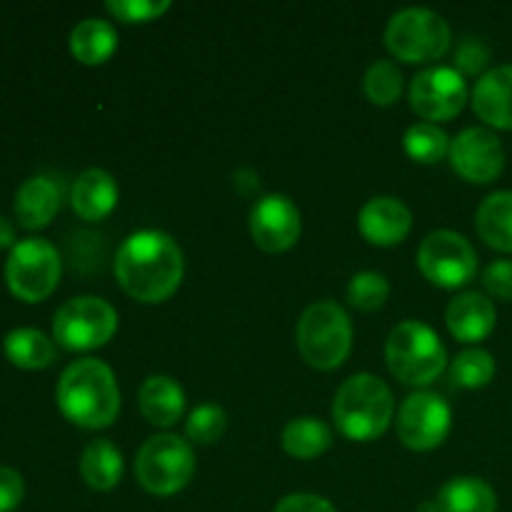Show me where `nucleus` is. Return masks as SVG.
<instances>
[{
  "instance_id": "c85d7f7f",
  "label": "nucleus",
  "mask_w": 512,
  "mask_h": 512,
  "mask_svg": "<svg viewBox=\"0 0 512 512\" xmlns=\"http://www.w3.org/2000/svg\"><path fill=\"white\" fill-rule=\"evenodd\" d=\"M363 90L370 103L393 105L403 95V73L393 60H375L363 78Z\"/></svg>"
},
{
  "instance_id": "412c9836",
  "label": "nucleus",
  "mask_w": 512,
  "mask_h": 512,
  "mask_svg": "<svg viewBox=\"0 0 512 512\" xmlns=\"http://www.w3.org/2000/svg\"><path fill=\"white\" fill-rule=\"evenodd\" d=\"M118 50V30L100 18H85L70 30V53L83 65H103Z\"/></svg>"
},
{
  "instance_id": "f8f14e48",
  "label": "nucleus",
  "mask_w": 512,
  "mask_h": 512,
  "mask_svg": "<svg viewBox=\"0 0 512 512\" xmlns=\"http://www.w3.org/2000/svg\"><path fill=\"white\" fill-rule=\"evenodd\" d=\"M395 423H398L400 443L405 448L425 453V450L438 448L448 438L453 413H450V405L438 393L418 390V393L408 395L403 400Z\"/></svg>"
},
{
  "instance_id": "4be33fe9",
  "label": "nucleus",
  "mask_w": 512,
  "mask_h": 512,
  "mask_svg": "<svg viewBox=\"0 0 512 512\" xmlns=\"http://www.w3.org/2000/svg\"><path fill=\"white\" fill-rule=\"evenodd\" d=\"M123 453L110 440H93L80 455V478L98 493H110L123 480Z\"/></svg>"
},
{
  "instance_id": "4c0bfd02",
  "label": "nucleus",
  "mask_w": 512,
  "mask_h": 512,
  "mask_svg": "<svg viewBox=\"0 0 512 512\" xmlns=\"http://www.w3.org/2000/svg\"><path fill=\"white\" fill-rule=\"evenodd\" d=\"M418 512H438V503H435V500H430V503L420 505Z\"/></svg>"
},
{
  "instance_id": "39448f33",
  "label": "nucleus",
  "mask_w": 512,
  "mask_h": 512,
  "mask_svg": "<svg viewBox=\"0 0 512 512\" xmlns=\"http://www.w3.org/2000/svg\"><path fill=\"white\" fill-rule=\"evenodd\" d=\"M295 343L310 368L335 370L353 350V323L338 303L318 300L300 315Z\"/></svg>"
},
{
  "instance_id": "f03ea898",
  "label": "nucleus",
  "mask_w": 512,
  "mask_h": 512,
  "mask_svg": "<svg viewBox=\"0 0 512 512\" xmlns=\"http://www.w3.org/2000/svg\"><path fill=\"white\" fill-rule=\"evenodd\" d=\"M58 408L73 425L85 430L110 428L120 413V388L110 365L98 358L70 363L58 380Z\"/></svg>"
},
{
  "instance_id": "aec40b11",
  "label": "nucleus",
  "mask_w": 512,
  "mask_h": 512,
  "mask_svg": "<svg viewBox=\"0 0 512 512\" xmlns=\"http://www.w3.org/2000/svg\"><path fill=\"white\" fill-rule=\"evenodd\" d=\"M58 208L60 188L48 175H33L15 193V218L28 230H40L50 225Z\"/></svg>"
},
{
  "instance_id": "423d86ee",
  "label": "nucleus",
  "mask_w": 512,
  "mask_h": 512,
  "mask_svg": "<svg viewBox=\"0 0 512 512\" xmlns=\"http://www.w3.org/2000/svg\"><path fill=\"white\" fill-rule=\"evenodd\" d=\"M195 475V453L178 435H153L135 455V478L140 488L158 498L180 493Z\"/></svg>"
},
{
  "instance_id": "2eb2a0df",
  "label": "nucleus",
  "mask_w": 512,
  "mask_h": 512,
  "mask_svg": "<svg viewBox=\"0 0 512 512\" xmlns=\"http://www.w3.org/2000/svg\"><path fill=\"white\" fill-rule=\"evenodd\" d=\"M358 228L370 245L393 248L408 238L413 228V213L403 200L393 195H378L360 208Z\"/></svg>"
},
{
  "instance_id": "ddd939ff",
  "label": "nucleus",
  "mask_w": 512,
  "mask_h": 512,
  "mask_svg": "<svg viewBox=\"0 0 512 512\" xmlns=\"http://www.w3.org/2000/svg\"><path fill=\"white\" fill-rule=\"evenodd\" d=\"M448 160L463 180L473 185H488L503 173L505 148L493 130L465 128L450 143Z\"/></svg>"
},
{
  "instance_id": "72a5a7b5",
  "label": "nucleus",
  "mask_w": 512,
  "mask_h": 512,
  "mask_svg": "<svg viewBox=\"0 0 512 512\" xmlns=\"http://www.w3.org/2000/svg\"><path fill=\"white\" fill-rule=\"evenodd\" d=\"M483 285L495 298L512 300V260H493L483 270Z\"/></svg>"
},
{
  "instance_id": "20e7f679",
  "label": "nucleus",
  "mask_w": 512,
  "mask_h": 512,
  "mask_svg": "<svg viewBox=\"0 0 512 512\" xmlns=\"http://www.w3.org/2000/svg\"><path fill=\"white\" fill-rule=\"evenodd\" d=\"M385 363L400 383L428 388L448 368V350L430 325L420 320H403L390 330Z\"/></svg>"
},
{
  "instance_id": "f257e3e1",
  "label": "nucleus",
  "mask_w": 512,
  "mask_h": 512,
  "mask_svg": "<svg viewBox=\"0 0 512 512\" xmlns=\"http://www.w3.org/2000/svg\"><path fill=\"white\" fill-rule=\"evenodd\" d=\"M185 258L178 240L163 230H138L128 235L115 255L118 285L138 303H163L180 288Z\"/></svg>"
},
{
  "instance_id": "1a4fd4ad",
  "label": "nucleus",
  "mask_w": 512,
  "mask_h": 512,
  "mask_svg": "<svg viewBox=\"0 0 512 512\" xmlns=\"http://www.w3.org/2000/svg\"><path fill=\"white\" fill-rule=\"evenodd\" d=\"M63 263L55 245L45 238H25L10 248L5 280L13 295L25 303H40L60 283Z\"/></svg>"
},
{
  "instance_id": "a211bd4d",
  "label": "nucleus",
  "mask_w": 512,
  "mask_h": 512,
  "mask_svg": "<svg viewBox=\"0 0 512 512\" xmlns=\"http://www.w3.org/2000/svg\"><path fill=\"white\" fill-rule=\"evenodd\" d=\"M118 183L113 175L103 168H88L73 180L70 188V205L78 213V218L88 223L108 218L118 205Z\"/></svg>"
},
{
  "instance_id": "393cba45",
  "label": "nucleus",
  "mask_w": 512,
  "mask_h": 512,
  "mask_svg": "<svg viewBox=\"0 0 512 512\" xmlns=\"http://www.w3.org/2000/svg\"><path fill=\"white\" fill-rule=\"evenodd\" d=\"M280 443H283V450L290 458L313 460L320 458L333 445V430L320 418L303 415V418H293L285 425Z\"/></svg>"
},
{
  "instance_id": "6ab92c4d",
  "label": "nucleus",
  "mask_w": 512,
  "mask_h": 512,
  "mask_svg": "<svg viewBox=\"0 0 512 512\" xmlns=\"http://www.w3.org/2000/svg\"><path fill=\"white\" fill-rule=\"evenodd\" d=\"M138 408L150 425L173 428L183 418L185 393L178 380L168 375H150L138 390Z\"/></svg>"
},
{
  "instance_id": "5701e85b",
  "label": "nucleus",
  "mask_w": 512,
  "mask_h": 512,
  "mask_svg": "<svg viewBox=\"0 0 512 512\" xmlns=\"http://www.w3.org/2000/svg\"><path fill=\"white\" fill-rule=\"evenodd\" d=\"M438 512H498V495L485 480L460 475L440 488Z\"/></svg>"
},
{
  "instance_id": "9b49d317",
  "label": "nucleus",
  "mask_w": 512,
  "mask_h": 512,
  "mask_svg": "<svg viewBox=\"0 0 512 512\" xmlns=\"http://www.w3.org/2000/svg\"><path fill=\"white\" fill-rule=\"evenodd\" d=\"M410 108L425 123H443L463 113L468 103V83L450 65H435L418 73L408 90Z\"/></svg>"
},
{
  "instance_id": "c9c22d12",
  "label": "nucleus",
  "mask_w": 512,
  "mask_h": 512,
  "mask_svg": "<svg viewBox=\"0 0 512 512\" xmlns=\"http://www.w3.org/2000/svg\"><path fill=\"white\" fill-rule=\"evenodd\" d=\"M273 512H338L330 500H325L323 495L313 493H293L285 495Z\"/></svg>"
},
{
  "instance_id": "f3484780",
  "label": "nucleus",
  "mask_w": 512,
  "mask_h": 512,
  "mask_svg": "<svg viewBox=\"0 0 512 512\" xmlns=\"http://www.w3.org/2000/svg\"><path fill=\"white\" fill-rule=\"evenodd\" d=\"M445 323H448L450 335L458 343H480L488 338L498 323V313L488 295L483 293H460L458 298L450 300L445 310Z\"/></svg>"
},
{
  "instance_id": "f704fd0d",
  "label": "nucleus",
  "mask_w": 512,
  "mask_h": 512,
  "mask_svg": "<svg viewBox=\"0 0 512 512\" xmlns=\"http://www.w3.org/2000/svg\"><path fill=\"white\" fill-rule=\"evenodd\" d=\"M25 483L18 470L0 465V512H13L23 503Z\"/></svg>"
},
{
  "instance_id": "cd10ccee",
  "label": "nucleus",
  "mask_w": 512,
  "mask_h": 512,
  "mask_svg": "<svg viewBox=\"0 0 512 512\" xmlns=\"http://www.w3.org/2000/svg\"><path fill=\"white\" fill-rule=\"evenodd\" d=\"M495 378V358L483 348H468L450 363V385L460 390H480Z\"/></svg>"
},
{
  "instance_id": "9d476101",
  "label": "nucleus",
  "mask_w": 512,
  "mask_h": 512,
  "mask_svg": "<svg viewBox=\"0 0 512 512\" xmlns=\"http://www.w3.org/2000/svg\"><path fill=\"white\" fill-rule=\"evenodd\" d=\"M418 268L438 288L458 290L478 273V253L465 235L433 230L418 248Z\"/></svg>"
},
{
  "instance_id": "6e6552de",
  "label": "nucleus",
  "mask_w": 512,
  "mask_h": 512,
  "mask_svg": "<svg viewBox=\"0 0 512 512\" xmlns=\"http://www.w3.org/2000/svg\"><path fill=\"white\" fill-rule=\"evenodd\" d=\"M118 333V310L98 295H78L65 300L53 318V340L65 350L103 348Z\"/></svg>"
},
{
  "instance_id": "473e14b6",
  "label": "nucleus",
  "mask_w": 512,
  "mask_h": 512,
  "mask_svg": "<svg viewBox=\"0 0 512 512\" xmlns=\"http://www.w3.org/2000/svg\"><path fill=\"white\" fill-rule=\"evenodd\" d=\"M488 60H490V50L485 48L483 40H475V38H465L463 43L458 45L455 50V70L460 75H480L485 68H488Z\"/></svg>"
},
{
  "instance_id": "b1692460",
  "label": "nucleus",
  "mask_w": 512,
  "mask_h": 512,
  "mask_svg": "<svg viewBox=\"0 0 512 512\" xmlns=\"http://www.w3.org/2000/svg\"><path fill=\"white\" fill-rule=\"evenodd\" d=\"M475 230L493 250L512 253V190H498L480 203Z\"/></svg>"
},
{
  "instance_id": "bb28decb",
  "label": "nucleus",
  "mask_w": 512,
  "mask_h": 512,
  "mask_svg": "<svg viewBox=\"0 0 512 512\" xmlns=\"http://www.w3.org/2000/svg\"><path fill=\"white\" fill-rule=\"evenodd\" d=\"M450 143L443 128H438L435 123H415L405 130L403 135V148L415 163L423 165H435L450 153Z\"/></svg>"
},
{
  "instance_id": "7ed1b4c3",
  "label": "nucleus",
  "mask_w": 512,
  "mask_h": 512,
  "mask_svg": "<svg viewBox=\"0 0 512 512\" xmlns=\"http://www.w3.org/2000/svg\"><path fill=\"white\" fill-rule=\"evenodd\" d=\"M395 418V400L388 385L370 373L350 375L333 398V420L340 433L355 443L385 435Z\"/></svg>"
},
{
  "instance_id": "0eeeda50",
  "label": "nucleus",
  "mask_w": 512,
  "mask_h": 512,
  "mask_svg": "<svg viewBox=\"0 0 512 512\" xmlns=\"http://www.w3.org/2000/svg\"><path fill=\"white\" fill-rule=\"evenodd\" d=\"M450 25L428 8H403L388 20L385 45L403 63H433L450 48Z\"/></svg>"
},
{
  "instance_id": "e433bc0d",
  "label": "nucleus",
  "mask_w": 512,
  "mask_h": 512,
  "mask_svg": "<svg viewBox=\"0 0 512 512\" xmlns=\"http://www.w3.org/2000/svg\"><path fill=\"white\" fill-rule=\"evenodd\" d=\"M18 243L15 240V228L5 215H0V248H13Z\"/></svg>"
},
{
  "instance_id": "c756f323",
  "label": "nucleus",
  "mask_w": 512,
  "mask_h": 512,
  "mask_svg": "<svg viewBox=\"0 0 512 512\" xmlns=\"http://www.w3.org/2000/svg\"><path fill=\"white\" fill-rule=\"evenodd\" d=\"M390 298V283L383 273L375 270H363L355 273L348 283V300L353 308L363 310V313H375L383 308Z\"/></svg>"
},
{
  "instance_id": "7c9ffc66",
  "label": "nucleus",
  "mask_w": 512,
  "mask_h": 512,
  "mask_svg": "<svg viewBox=\"0 0 512 512\" xmlns=\"http://www.w3.org/2000/svg\"><path fill=\"white\" fill-rule=\"evenodd\" d=\"M228 430V413L215 403H203L185 420V435L198 445H213Z\"/></svg>"
},
{
  "instance_id": "4468645a",
  "label": "nucleus",
  "mask_w": 512,
  "mask_h": 512,
  "mask_svg": "<svg viewBox=\"0 0 512 512\" xmlns=\"http://www.w3.org/2000/svg\"><path fill=\"white\" fill-rule=\"evenodd\" d=\"M303 230L298 205L285 195H265L250 210V235L265 253H285Z\"/></svg>"
},
{
  "instance_id": "2f4dec72",
  "label": "nucleus",
  "mask_w": 512,
  "mask_h": 512,
  "mask_svg": "<svg viewBox=\"0 0 512 512\" xmlns=\"http://www.w3.org/2000/svg\"><path fill=\"white\" fill-rule=\"evenodd\" d=\"M105 10L120 23H150L168 13L170 0H108Z\"/></svg>"
},
{
  "instance_id": "dca6fc26",
  "label": "nucleus",
  "mask_w": 512,
  "mask_h": 512,
  "mask_svg": "<svg viewBox=\"0 0 512 512\" xmlns=\"http://www.w3.org/2000/svg\"><path fill=\"white\" fill-rule=\"evenodd\" d=\"M470 103L485 125L512 130V65H498L480 75Z\"/></svg>"
},
{
  "instance_id": "a878e982",
  "label": "nucleus",
  "mask_w": 512,
  "mask_h": 512,
  "mask_svg": "<svg viewBox=\"0 0 512 512\" xmlns=\"http://www.w3.org/2000/svg\"><path fill=\"white\" fill-rule=\"evenodd\" d=\"M3 350L8 360L25 370H43L55 363V340L35 328H15L5 335Z\"/></svg>"
}]
</instances>
